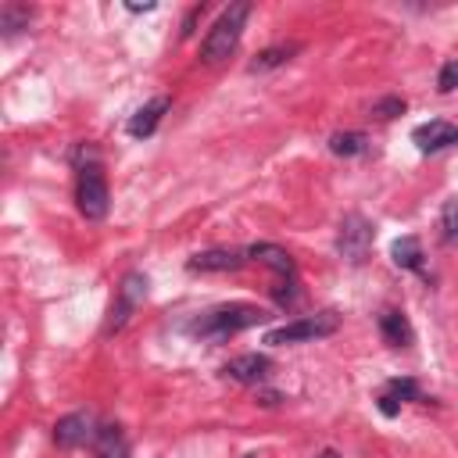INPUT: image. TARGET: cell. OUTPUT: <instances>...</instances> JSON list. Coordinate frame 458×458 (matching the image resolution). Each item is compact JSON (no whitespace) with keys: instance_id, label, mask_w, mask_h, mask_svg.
Masks as SVG:
<instances>
[{"instance_id":"cell-1","label":"cell","mask_w":458,"mask_h":458,"mask_svg":"<svg viewBox=\"0 0 458 458\" xmlns=\"http://www.w3.org/2000/svg\"><path fill=\"white\" fill-rule=\"evenodd\" d=\"M247 18H250V4H247V0L229 4V7L218 14V21L208 29V36H204V43H200V61H204V64H222V61H229V54H233L236 43H240V32H243Z\"/></svg>"},{"instance_id":"cell-2","label":"cell","mask_w":458,"mask_h":458,"mask_svg":"<svg viewBox=\"0 0 458 458\" xmlns=\"http://www.w3.org/2000/svg\"><path fill=\"white\" fill-rule=\"evenodd\" d=\"M258 322H265V311L258 304H222L215 311H204L190 326V333L193 336H208V340H225V336L243 333V329H250Z\"/></svg>"},{"instance_id":"cell-3","label":"cell","mask_w":458,"mask_h":458,"mask_svg":"<svg viewBox=\"0 0 458 458\" xmlns=\"http://www.w3.org/2000/svg\"><path fill=\"white\" fill-rule=\"evenodd\" d=\"M340 329V315L336 311H315V315H301L286 326H276L265 333V344L283 347V344H304V340H322L333 336Z\"/></svg>"},{"instance_id":"cell-4","label":"cell","mask_w":458,"mask_h":458,"mask_svg":"<svg viewBox=\"0 0 458 458\" xmlns=\"http://www.w3.org/2000/svg\"><path fill=\"white\" fill-rule=\"evenodd\" d=\"M107 179H104V168L97 161L89 165H79V179H75V204L79 211L89 218V222H100L107 215Z\"/></svg>"},{"instance_id":"cell-5","label":"cell","mask_w":458,"mask_h":458,"mask_svg":"<svg viewBox=\"0 0 458 458\" xmlns=\"http://www.w3.org/2000/svg\"><path fill=\"white\" fill-rule=\"evenodd\" d=\"M143 297H147V276H143V272H129V276L118 283V301H114V308H111L107 333L125 329V322L132 318V311L140 308Z\"/></svg>"},{"instance_id":"cell-6","label":"cell","mask_w":458,"mask_h":458,"mask_svg":"<svg viewBox=\"0 0 458 458\" xmlns=\"http://www.w3.org/2000/svg\"><path fill=\"white\" fill-rule=\"evenodd\" d=\"M369 247H372V222H365L361 215H347L340 222V233H336V250L351 265H358V261H365Z\"/></svg>"},{"instance_id":"cell-7","label":"cell","mask_w":458,"mask_h":458,"mask_svg":"<svg viewBox=\"0 0 458 458\" xmlns=\"http://www.w3.org/2000/svg\"><path fill=\"white\" fill-rule=\"evenodd\" d=\"M411 140H415V147H419L422 154H437V150L458 143V125L447 122V118H433V122L419 125V129L411 132Z\"/></svg>"},{"instance_id":"cell-8","label":"cell","mask_w":458,"mask_h":458,"mask_svg":"<svg viewBox=\"0 0 458 458\" xmlns=\"http://www.w3.org/2000/svg\"><path fill=\"white\" fill-rule=\"evenodd\" d=\"M268 369H272V358L254 351V354H240V358H233L222 372H225L229 379H236V383L254 386V383H265V379H268Z\"/></svg>"},{"instance_id":"cell-9","label":"cell","mask_w":458,"mask_h":458,"mask_svg":"<svg viewBox=\"0 0 458 458\" xmlns=\"http://www.w3.org/2000/svg\"><path fill=\"white\" fill-rule=\"evenodd\" d=\"M243 261H247V254H240V250H233V247H211V250L193 254L186 265H190L193 272H236Z\"/></svg>"},{"instance_id":"cell-10","label":"cell","mask_w":458,"mask_h":458,"mask_svg":"<svg viewBox=\"0 0 458 458\" xmlns=\"http://www.w3.org/2000/svg\"><path fill=\"white\" fill-rule=\"evenodd\" d=\"M89 437H93V419L86 411H72V415L57 419V426H54V444L57 447H79Z\"/></svg>"},{"instance_id":"cell-11","label":"cell","mask_w":458,"mask_h":458,"mask_svg":"<svg viewBox=\"0 0 458 458\" xmlns=\"http://www.w3.org/2000/svg\"><path fill=\"white\" fill-rule=\"evenodd\" d=\"M172 107V100L168 97H154V100H147L132 118H129V136H136V140H143V136H150L154 129H157V122L165 118V111Z\"/></svg>"},{"instance_id":"cell-12","label":"cell","mask_w":458,"mask_h":458,"mask_svg":"<svg viewBox=\"0 0 458 458\" xmlns=\"http://www.w3.org/2000/svg\"><path fill=\"white\" fill-rule=\"evenodd\" d=\"M247 258H254V261H261V265L276 268V272H279V276H286V279H293V276H297L293 258H290L283 247H276V243H254V247H247Z\"/></svg>"},{"instance_id":"cell-13","label":"cell","mask_w":458,"mask_h":458,"mask_svg":"<svg viewBox=\"0 0 458 458\" xmlns=\"http://www.w3.org/2000/svg\"><path fill=\"white\" fill-rule=\"evenodd\" d=\"M379 333H383V340L390 347H408L411 344V326H408V318L401 311H383L379 315Z\"/></svg>"},{"instance_id":"cell-14","label":"cell","mask_w":458,"mask_h":458,"mask_svg":"<svg viewBox=\"0 0 458 458\" xmlns=\"http://www.w3.org/2000/svg\"><path fill=\"white\" fill-rule=\"evenodd\" d=\"M97 458H129V444L118 426H104L97 433Z\"/></svg>"},{"instance_id":"cell-15","label":"cell","mask_w":458,"mask_h":458,"mask_svg":"<svg viewBox=\"0 0 458 458\" xmlns=\"http://www.w3.org/2000/svg\"><path fill=\"white\" fill-rule=\"evenodd\" d=\"M329 150L336 157H358L369 150V136L365 132H333L329 136Z\"/></svg>"},{"instance_id":"cell-16","label":"cell","mask_w":458,"mask_h":458,"mask_svg":"<svg viewBox=\"0 0 458 458\" xmlns=\"http://www.w3.org/2000/svg\"><path fill=\"white\" fill-rule=\"evenodd\" d=\"M390 254H394V261H397L401 268H422V243H419V236H401V240H394Z\"/></svg>"},{"instance_id":"cell-17","label":"cell","mask_w":458,"mask_h":458,"mask_svg":"<svg viewBox=\"0 0 458 458\" xmlns=\"http://www.w3.org/2000/svg\"><path fill=\"white\" fill-rule=\"evenodd\" d=\"M293 54H297V43H279V47H268V50H261V54L250 61V72H268V68H279V64H286Z\"/></svg>"},{"instance_id":"cell-18","label":"cell","mask_w":458,"mask_h":458,"mask_svg":"<svg viewBox=\"0 0 458 458\" xmlns=\"http://www.w3.org/2000/svg\"><path fill=\"white\" fill-rule=\"evenodd\" d=\"M29 18H32V7H21V4H4V7H0V29H4V36L18 32L21 25H29Z\"/></svg>"},{"instance_id":"cell-19","label":"cell","mask_w":458,"mask_h":458,"mask_svg":"<svg viewBox=\"0 0 458 458\" xmlns=\"http://www.w3.org/2000/svg\"><path fill=\"white\" fill-rule=\"evenodd\" d=\"M440 233L447 243H458V200H447L440 208Z\"/></svg>"},{"instance_id":"cell-20","label":"cell","mask_w":458,"mask_h":458,"mask_svg":"<svg viewBox=\"0 0 458 458\" xmlns=\"http://www.w3.org/2000/svg\"><path fill=\"white\" fill-rule=\"evenodd\" d=\"M386 390H390L394 401H419V383L415 379H390Z\"/></svg>"},{"instance_id":"cell-21","label":"cell","mask_w":458,"mask_h":458,"mask_svg":"<svg viewBox=\"0 0 458 458\" xmlns=\"http://www.w3.org/2000/svg\"><path fill=\"white\" fill-rule=\"evenodd\" d=\"M437 89H440V93L458 89V61H447V64L440 68V75H437Z\"/></svg>"},{"instance_id":"cell-22","label":"cell","mask_w":458,"mask_h":458,"mask_svg":"<svg viewBox=\"0 0 458 458\" xmlns=\"http://www.w3.org/2000/svg\"><path fill=\"white\" fill-rule=\"evenodd\" d=\"M404 111V100L401 97H386V100H379L376 107H372V114H379V118H394V114H401Z\"/></svg>"},{"instance_id":"cell-23","label":"cell","mask_w":458,"mask_h":458,"mask_svg":"<svg viewBox=\"0 0 458 458\" xmlns=\"http://www.w3.org/2000/svg\"><path fill=\"white\" fill-rule=\"evenodd\" d=\"M379 411H383V415H397V404H394V397H390V394H383V397H379Z\"/></svg>"},{"instance_id":"cell-24","label":"cell","mask_w":458,"mask_h":458,"mask_svg":"<svg viewBox=\"0 0 458 458\" xmlns=\"http://www.w3.org/2000/svg\"><path fill=\"white\" fill-rule=\"evenodd\" d=\"M318 458H340V454H336V451H333V447H329V451H322V454H318Z\"/></svg>"}]
</instances>
